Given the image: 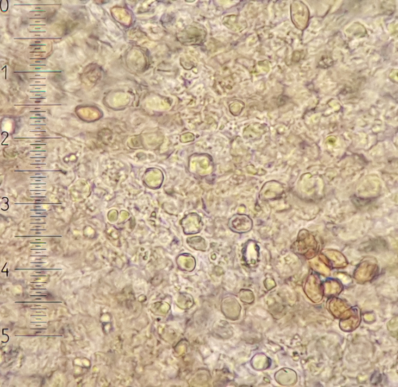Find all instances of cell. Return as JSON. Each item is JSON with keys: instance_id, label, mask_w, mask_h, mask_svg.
I'll return each mask as SVG.
<instances>
[{"instance_id": "1", "label": "cell", "mask_w": 398, "mask_h": 387, "mask_svg": "<svg viewBox=\"0 0 398 387\" xmlns=\"http://www.w3.org/2000/svg\"><path fill=\"white\" fill-rule=\"evenodd\" d=\"M28 31L33 33H45L46 30L40 25H31L28 27Z\"/></svg>"}, {"instance_id": "2", "label": "cell", "mask_w": 398, "mask_h": 387, "mask_svg": "<svg viewBox=\"0 0 398 387\" xmlns=\"http://www.w3.org/2000/svg\"><path fill=\"white\" fill-rule=\"evenodd\" d=\"M29 125H32V126H41V125H45V120H44V118H31Z\"/></svg>"}, {"instance_id": "3", "label": "cell", "mask_w": 398, "mask_h": 387, "mask_svg": "<svg viewBox=\"0 0 398 387\" xmlns=\"http://www.w3.org/2000/svg\"><path fill=\"white\" fill-rule=\"evenodd\" d=\"M46 155L44 152H34L33 156H31V158H45Z\"/></svg>"}, {"instance_id": "4", "label": "cell", "mask_w": 398, "mask_h": 387, "mask_svg": "<svg viewBox=\"0 0 398 387\" xmlns=\"http://www.w3.org/2000/svg\"><path fill=\"white\" fill-rule=\"evenodd\" d=\"M34 151L35 152H45V146L43 145V144H40V145L35 146L34 147Z\"/></svg>"}, {"instance_id": "5", "label": "cell", "mask_w": 398, "mask_h": 387, "mask_svg": "<svg viewBox=\"0 0 398 387\" xmlns=\"http://www.w3.org/2000/svg\"><path fill=\"white\" fill-rule=\"evenodd\" d=\"M43 87H44V86H41V87H37V86H35V87H32V88L30 90V91H31V92H37H37H39V93H45V91L43 90Z\"/></svg>"}, {"instance_id": "6", "label": "cell", "mask_w": 398, "mask_h": 387, "mask_svg": "<svg viewBox=\"0 0 398 387\" xmlns=\"http://www.w3.org/2000/svg\"><path fill=\"white\" fill-rule=\"evenodd\" d=\"M46 177V175L41 174V173H36L34 176H31V178H32V179H39V178H45Z\"/></svg>"}, {"instance_id": "7", "label": "cell", "mask_w": 398, "mask_h": 387, "mask_svg": "<svg viewBox=\"0 0 398 387\" xmlns=\"http://www.w3.org/2000/svg\"><path fill=\"white\" fill-rule=\"evenodd\" d=\"M31 46L35 47V46H43V43L41 41H35L34 42L31 43Z\"/></svg>"}, {"instance_id": "8", "label": "cell", "mask_w": 398, "mask_h": 387, "mask_svg": "<svg viewBox=\"0 0 398 387\" xmlns=\"http://www.w3.org/2000/svg\"><path fill=\"white\" fill-rule=\"evenodd\" d=\"M45 66V62L44 61L42 60H37L35 61V63L34 64L31 65V66Z\"/></svg>"}, {"instance_id": "9", "label": "cell", "mask_w": 398, "mask_h": 387, "mask_svg": "<svg viewBox=\"0 0 398 387\" xmlns=\"http://www.w3.org/2000/svg\"><path fill=\"white\" fill-rule=\"evenodd\" d=\"M31 118H44V116H43L42 113H35Z\"/></svg>"}, {"instance_id": "10", "label": "cell", "mask_w": 398, "mask_h": 387, "mask_svg": "<svg viewBox=\"0 0 398 387\" xmlns=\"http://www.w3.org/2000/svg\"><path fill=\"white\" fill-rule=\"evenodd\" d=\"M31 98L43 99V98H44V96H43V95H39V94H36V95H33V96H32V97H31Z\"/></svg>"}, {"instance_id": "11", "label": "cell", "mask_w": 398, "mask_h": 387, "mask_svg": "<svg viewBox=\"0 0 398 387\" xmlns=\"http://www.w3.org/2000/svg\"><path fill=\"white\" fill-rule=\"evenodd\" d=\"M43 130H44V129H43L42 127H35L34 130L31 132H40L43 131Z\"/></svg>"}, {"instance_id": "12", "label": "cell", "mask_w": 398, "mask_h": 387, "mask_svg": "<svg viewBox=\"0 0 398 387\" xmlns=\"http://www.w3.org/2000/svg\"><path fill=\"white\" fill-rule=\"evenodd\" d=\"M43 16H44V14L42 13H36V14H34V17L35 18H42Z\"/></svg>"}, {"instance_id": "13", "label": "cell", "mask_w": 398, "mask_h": 387, "mask_svg": "<svg viewBox=\"0 0 398 387\" xmlns=\"http://www.w3.org/2000/svg\"><path fill=\"white\" fill-rule=\"evenodd\" d=\"M41 49H42V48L39 46L32 47V48H31V50L33 51H41Z\"/></svg>"}, {"instance_id": "14", "label": "cell", "mask_w": 398, "mask_h": 387, "mask_svg": "<svg viewBox=\"0 0 398 387\" xmlns=\"http://www.w3.org/2000/svg\"><path fill=\"white\" fill-rule=\"evenodd\" d=\"M41 70V67H35V68H34V70H35V71H37V70Z\"/></svg>"}]
</instances>
